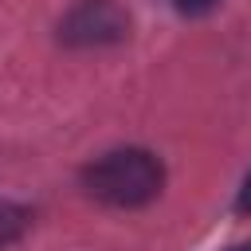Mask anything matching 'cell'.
Segmentation results:
<instances>
[{
	"label": "cell",
	"mask_w": 251,
	"mask_h": 251,
	"mask_svg": "<svg viewBox=\"0 0 251 251\" xmlns=\"http://www.w3.org/2000/svg\"><path fill=\"white\" fill-rule=\"evenodd\" d=\"M82 188L106 208H145L165 188V165L137 145L110 149L82 169Z\"/></svg>",
	"instance_id": "6da1fadb"
},
{
	"label": "cell",
	"mask_w": 251,
	"mask_h": 251,
	"mask_svg": "<svg viewBox=\"0 0 251 251\" xmlns=\"http://www.w3.org/2000/svg\"><path fill=\"white\" fill-rule=\"evenodd\" d=\"M180 16H208L212 8H220V0H169Z\"/></svg>",
	"instance_id": "277c9868"
},
{
	"label": "cell",
	"mask_w": 251,
	"mask_h": 251,
	"mask_svg": "<svg viewBox=\"0 0 251 251\" xmlns=\"http://www.w3.org/2000/svg\"><path fill=\"white\" fill-rule=\"evenodd\" d=\"M129 35V12L118 0H78L63 24L59 39L67 47H110Z\"/></svg>",
	"instance_id": "7a4b0ae2"
},
{
	"label": "cell",
	"mask_w": 251,
	"mask_h": 251,
	"mask_svg": "<svg viewBox=\"0 0 251 251\" xmlns=\"http://www.w3.org/2000/svg\"><path fill=\"white\" fill-rule=\"evenodd\" d=\"M231 251H251V243H239V247H231Z\"/></svg>",
	"instance_id": "8992f818"
},
{
	"label": "cell",
	"mask_w": 251,
	"mask_h": 251,
	"mask_svg": "<svg viewBox=\"0 0 251 251\" xmlns=\"http://www.w3.org/2000/svg\"><path fill=\"white\" fill-rule=\"evenodd\" d=\"M235 212L239 216H251V173L243 176V184H239V196H235Z\"/></svg>",
	"instance_id": "5b68a950"
},
{
	"label": "cell",
	"mask_w": 251,
	"mask_h": 251,
	"mask_svg": "<svg viewBox=\"0 0 251 251\" xmlns=\"http://www.w3.org/2000/svg\"><path fill=\"white\" fill-rule=\"evenodd\" d=\"M31 224V212L24 204H12V200H0V247L16 243Z\"/></svg>",
	"instance_id": "3957f363"
}]
</instances>
